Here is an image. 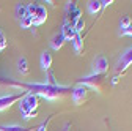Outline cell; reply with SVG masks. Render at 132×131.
Here are the masks:
<instances>
[{
    "instance_id": "6da1fadb",
    "label": "cell",
    "mask_w": 132,
    "mask_h": 131,
    "mask_svg": "<svg viewBox=\"0 0 132 131\" xmlns=\"http://www.w3.org/2000/svg\"><path fill=\"white\" fill-rule=\"evenodd\" d=\"M2 84L10 85V87L24 89V90H27V93L46 98L49 101L61 100L63 96L69 95L72 92L71 87H66V85H47L46 82H33V84H30V82H19V81H14V79H3Z\"/></svg>"
},
{
    "instance_id": "7a4b0ae2",
    "label": "cell",
    "mask_w": 132,
    "mask_h": 131,
    "mask_svg": "<svg viewBox=\"0 0 132 131\" xmlns=\"http://www.w3.org/2000/svg\"><path fill=\"white\" fill-rule=\"evenodd\" d=\"M38 106H39V100L38 96L31 95V93H27L22 100L19 101V111L22 114L24 120H30L33 117H36L38 114Z\"/></svg>"
},
{
    "instance_id": "3957f363",
    "label": "cell",
    "mask_w": 132,
    "mask_h": 131,
    "mask_svg": "<svg viewBox=\"0 0 132 131\" xmlns=\"http://www.w3.org/2000/svg\"><path fill=\"white\" fill-rule=\"evenodd\" d=\"M105 82H107L105 74H93V73L90 76H87V77H82L79 81V84L85 85V87H91L96 92H102L104 87H105Z\"/></svg>"
},
{
    "instance_id": "277c9868",
    "label": "cell",
    "mask_w": 132,
    "mask_h": 131,
    "mask_svg": "<svg viewBox=\"0 0 132 131\" xmlns=\"http://www.w3.org/2000/svg\"><path fill=\"white\" fill-rule=\"evenodd\" d=\"M27 14L31 18L33 25L38 27L47 21V10L43 5H27Z\"/></svg>"
},
{
    "instance_id": "5b68a950",
    "label": "cell",
    "mask_w": 132,
    "mask_h": 131,
    "mask_svg": "<svg viewBox=\"0 0 132 131\" xmlns=\"http://www.w3.org/2000/svg\"><path fill=\"white\" fill-rule=\"evenodd\" d=\"M27 95V92H21V93H11V95H3L0 96V112L11 107L13 104H16L18 101H21L22 98Z\"/></svg>"
},
{
    "instance_id": "8992f818",
    "label": "cell",
    "mask_w": 132,
    "mask_h": 131,
    "mask_svg": "<svg viewBox=\"0 0 132 131\" xmlns=\"http://www.w3.org/2000/svg\"><path fill=\"white\" fill-rule=\"evenodd\" d=\"M88 87L85 85H82V84H77L74 89H72V103L76 106H80V104H84L87 100H88Z\"/></svg>"
},
{
    "instance_id": "52a82bcc",
    "label": "cell",
    "mask_w": 132,
    "mask_h": 131,
    "mask_svg": "<svg viewBox=\"0 0 132 131\" xmlns=\"http://www.w3.org/2000/svg\"><path fill=\"white\" fill-rule=\"evenodd\" d=\"M80 18H82L80 8H79L74 2H68V3H66V19H64V21H68L69 24L74 25Z\"/></svg>"
},
{
    "instance_id": "ba28073f",
    "label": "cell",
    "mask_w": 132,
    "mask_h": 131,
    "mask_svg": "<svg viewBox=\"0 0 132 131\" xmlns=\"http://www.w3.org/2000/svg\"><path fill=\"white\" fill-rule=\"evenodd\" d=\"M130 65H132V47L126 49V51L121 54L120 62H118V67H117V76L121 74L123 71H126ZM117 76H115V77H117Z\"/></svg>"
},
{
    "instance_id": "9c48e42d",
    "label": "cell",
    "mask_w": 132,
    "mask_h": 131,
    "mask_svg": "<svg viewBox=\"0 0 132 131\" xmlns=\"http://www.w3.org/2000/svg\"><path fill=\"white\" fill-rule=\"evenodd\" d=\"M109 71V60L104 55H99L93 62V74H105Z\"/></svg>"
},
{
    "instance_id": "30bf717a",
    "label": "cell",
    "mask_w": 132,
    "mask_h": 131,
    "mask_svg": "<svg viewBox=\"0 0 132 131\" xmlns=\"http://www.w3.org/2000/svg\"><path fill=\"white\" fill-rule=\"evenodd\" d=\"M60 33L63 35V38H64L66 41H72L74 37L77 35V33H76V30H74V25L69 24L68 21H64V22H63V25H61V32H60Z\"/></svg>"
},
{
    "instance_id": "8fae6325",
    "label": "cell",
    "mask_w": 132,
    "mask_h": 131,
    "mask_svg": "<svg viewBox=\"0 0 132 131\" xmlns=\"http://www.w3.org/2000/svg\"><path fill=\"white\" fill-rule=\"evenodd\" d=\"M52 55H51V52L49 51H44L43 54H41V59H39V65H41V70L43 71H49L51 70V67H52Z\"/></svg>"
},
{
    "instance_id": "7c38bea8",
    "label": "cell",
    "mask_w": 132,
    "mask_h": 131,
    "mask_svg": "<svg viewBox=\"0 0 132 131\" xmlns=\"http://www.w3.org/2000/svg\"><path fill=\"white\" fill-rule=\"evenodd\" d=\"M64 38H63V35L61 33H57V35H54V38H52V41H51V46H52V49L54 51H60V49L63 47V44H64Z\"/></svg>"
},
{
    "instance_id": "4fadbf2b",
    "label": "cell",
    "mask_w": 132,
    "mask_h": 131,
    "mask_svg": "<svg viewBox=\"0 0 132 131\" xmlns=\"http://www.w3.org/2000/svg\"><path fill=\"white\" fill-rule=\"evenodd\" d=\"M72 46H74V52L76 54H80L82 49H84V37H82L80 33H77L72 40Z\"/></svg>"
},
{
    "instance_id": "5bb4252c",
    "label": "cell",
    "mask_w": 132,
    "mask_h": 131,
    "mask_svg": "<svg viewBox=\"0 0 132 131\" xmlns=\"http://www.w3.org/2000/svg\"><path fill=\"white\" fill-rule=\"evenodd\" d=\"M18 71L21 73V74H28L30 73V68H28V62H27V59L25 57H21L19 60H18Z\"/></svg>"
},
{
    "instance_id": "9a60e30c",
    "label": "cell",
    "mask_w": 132,
    "mask_h": 131,
    "mask_svg": "<svg viewBox=\"0 0 132 131\" xmlns=\"http://www.w3.org/2000/svg\"><path fill=\"white\" fill-rule=\"evenodd\" d=\"M101 10H102V3L99 2V0H90V2H88V11L91 14L101 13Z\"/></svg>"
},
{
    "instance_id": "2e32d148",
    "label": "cell",
    "mask_w": 132,
    "mask_h": 131,
    "mask_svg": "<svg viewBox=\"0 0 132 131\" xmlns=\"http://www.w3.org/2000/svg\"><path fill=\"white\" fill-rule=\"evenodd\" d=\"M0 131H30V128L21 125H0Z\"/></svg>"
},
{
    "instance_id": "e0dca14e",
    "label": "cell",
    "mask_w": 132,
    "mask_h": 131,
    "mask_svg": "<svg viewBox=\"0 0 132 131\" xmlns=\"http://www.w3.org/2000/svg\"><path fill=\"white\" fill-rule=\"evenodd\" d=\"M25 16H27V6L25 5H21V3L16 5V18L21 21V19L25 18Z\"/></svg>"
},
{
    "instance_id": "ac0fdd59",
    "label": "cell",
    "mask_w": 132,
    "mask_h": 131,
    "mask_svg": "<svg viewBox=\"0 0 132 131\" xmlns=\"http://www.w3.org/2000/svg\"><path fill=\"white\" fill-rule=\"evenodd\" d=\"M130 25H132V18L130 16H123L121 22H120V30H124V28H127Z\"/></svg>"
},
{
    "instance_id": "d6986e66",
    "label": "cell",
    "mask_w": 132,
    "mask_h": 131,
    "mask_svg": "<svg viewBox=\"0 0 132 131\" xmlns=\"http://www.w3.org/2000/svg\"><path fill=\"white\" fill-rule=\"evenodd\" d=\"M19 24H21V27H22V28H30V27H33V21H31V18H30L28 14L25 16L24 19H21V21H19Z\"/></svg>"
},
{
    "instance_id": "ffe728a7",
    "label": "cell",
    "mask_w": 132,
    "mask_h": 131,
    "mask_svg": "<svg viewBox=\"0 0 132 131\" xmlns=\"http://www.w3.org/2000/svg\"><path fill=\"white\" fill-rule=\"evenodd\" d=\"M85 28V21L84 18H80L76 24H74V30H76V33H82V30Z\"/></svg>"
},
{
    "instance_id": "44dd1931",
    "label": "cell",
    "mask_w": 132,
    "mask_h": 131,
    "mask_svg": "<svg viewBox=\"0 0 132 131\" xmlns=\"http://www.w3.org/2000/svg\"><path fill=\"white\" fill-rule=\"evenodd\" d=\"M46 84L47 85H58V82L55 81V76L52 74V73H49L47 74V79H46Z\"/></svg>"
},
{
    "instance_id": "7402d4cb",
    "label": "cell",
    "mask_w": 132,
    "mask_h": 131,
    "mask_svg": "<svg viewBox=\"0 0 132 131\" xmlns=\"http://www.w3.org/2000/svg\"><path fill=\"white\" fill-rule=\"evenodd\" d=\"M6 44H8V41H6V38L3 35V32L0 30V51H3V49L6 47Z\"/></svg>"
},
{
    "instance_id": "603a6c76",
    "label": "cell",
    "mask_w": 132,
    "mask_h": 131,
    "mask_svg": "<svg viewBox=\"0 0 132 131\" xmlns=\"http://www.w3.org/2000/svg\"><path fill=\"white\" fill-rule=\"evenodd\" d=\"M120 35H123V37H132V25L127 27V28H124V30H120Z\"/></svg>"
},
{
    "instance_id": "cb8c5ba5",
    "label": "cell",
    "mask_w": 132,
    "mask_h": 131,
    "mask_svg": "<svg viewBox=\"0 0 132 131\" xmlns=\"http://www.w3.org/2000/svg\"><path fill=\"white\" fill-rule=\"evenodd\" d=\"M49 120H51V119H47L44 123H41V125H39V128H38V131H47V125H49Z\"/></svg>"
},
{
    "instance_id": "d4e9b609",
    "label": "cell",
    "mask_w": 132,
    "mask_h": 131,
    "mask_svg": "<svg viewBox=\"0 0 132 131\" xmlns=\"http://www.w3.org/2000/svg\"><path fill=\"white\" fill-rule=\"evenodd\" d=\"M102 3V8H105V6H109V5H112L113 2H112V0H104V2H101Z\"/></svg>"
}]
</instances>
